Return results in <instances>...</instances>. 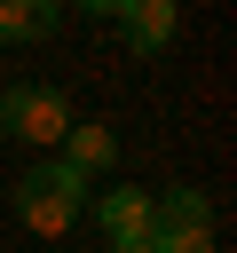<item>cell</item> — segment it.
Wrapping results in <instances>:
<instances>
[{"label":"cell","instance_id":"277c9868","mask_svg":"<svg viewBox=\"0 0 237 253\" xmlns=\"http://www.w3.org/2000/svg\"><path fill=\"white\" fill-rule=\"evenodd\" d=\"M111 158H118V134H111L103 119H71V126H63V166H71L79 182L111 174Z\"/></svg>","mask_w":237,"mask_h":253},{"label":"cell","instance_id":"7a4b0ae2","mask_svg":"<svg viewBox=\"0 0 237 253\" xmlns=\"http://www.w3.org/2000/svg\"><path fill=\"white\" fill-rule=\"evenodd\" d=\"M0 126H8L16 142H63V126H71V103H63V87H40V79H24V87H0Z\"/></svg>","mask_w":237,"mask_h":253},{"label":"cell","instance_id":"3957f363","mask_svg":"<svg viewBox=\"0 0 237 253\" xmlns=\"http://www.w3.org/2000/svg\"><path fill=\"white\" fill-rule=\"evenodd\" d=\"M95 221H103V237L111 245H150V190H103L95 198Z\"/></svg>","mask_w":237,"mask_h":253},{"label":"cell","instance_id":"8992f818","mask_svg":"<svg viewBox=\"0 0 237 253\" xmlns=\"http://www.w3.org/2000/svg\"><path fill=\"white\" fill-rule=\"evenodd\" d=\"M55 24H63V0H0V40H16V47L47 40Z\"/></svg>","mask_w":237,"mask_h":253},{"label":"cell","instance_id":"30bf717a","mask_svg":"<svg viewBox=\"0 0 237 253\" xmlns=\"http://www.w3.org/2000/svg\"><path fill=\"white\" fill-rule=\"evenodd\" d=\"M111 253H150V245H111Z\"/></svg>","mask_w":237,"mask_h":253},{"label":"cell","instance_id":"6da1fadb","mask_svg":"<svg viewBox=\"0 0 237 253\" xmlns=\"http://www.w3.org/2000/svg\"><path fill=\"white\" fill-rule=\"evenodd\" d=\"M79 213H87V182H79L63 158H40V166L16 174V221H24V229L63 237V229H79Z\"/></svg>","mask_w":237,"mask_h":253},{"label":"cell","instance_id":"5b68a950","mask_svg":"<svg viewBox=\"0 0 237 253\" xmlns=\"http://www.w3.org/2000/svg\"><path fill=\"white\" fill-rule=\"evenodd\" d=\"M118 24H126L134 55H166L174 47V0H118Z\"/></svg>","mask_w":237,"mask_h":253},{"label":"cell","instance_id":"52a82bcc","mask_svg":"<svg viewBox=\"0 0 237 253\" xmlns=\"http://www.w3.org/2000/svg\"><path fill=\"white\" fill-rule=\"evenodd\" d=\"M150 229H213V198L205 190H166V198H150Z\"/></svg>","mask_w":237,"mask_h":253},{"label":"cell","instance_id":"ba28073f","mask_svg":"<svg viewBox=\"0 0 237 253\" xmlns=\"http://www.w3.org/2000/svg\"><path fill=\"white\" fill-rule=\"evenodd\" d=\"M150 253H213V229H150Z\"/></svg>","mask_w":237,"mask_h":253},{"label":"cell","instance_id":"9c48e42d","mask_svg":"<svg viewBox=\"0 0 237 253\" xmlns=\"http://www.w3.org/2000/svg\"><path fill=\"white\" fill-rule=\"evenodd\" d=\"M71 8H87V16H118V0H71Z\"/></svg>","mask_w":237,"mask_h":253}]
</instances>
